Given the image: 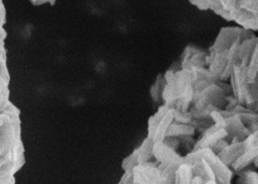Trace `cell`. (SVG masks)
<instances>
[{"label": "cell", "instance_id": "11", "mask_svg": "<svg viewBox=\"0 0 258 184\" xmlns=\"http://www.w3.org/2000/svg\"><path fill=\"white\" fill-rule=\"evenodd\" d=\"M195 133V127L191 124H183V123H176L172 122L166 132L165 136H191Z\"/></svg>", "mask_w": 258, "mask_h": 184}, {"label": "cell", "instance_id": "9", "mask_svg": "<svg viewBox=\"0 0 258 184\" xmlns=\"http://www.w3.org/2000/svg\"><path fill=\"white\" fill-rule=\"evenodd\" d=\"M245 147L243 141L240 142L236 139H232V143L224 148L217 157L227 166L232 165L244 152Z\"/></svg>", "mask_w": 258, "mask_h": 184}, {"label": "cell", "instance_id": "1", "mask_svg": "<svg viewBox=\"0 0 258 184\" xmlns=\"http://www.w3.org/2000/svg\"><path fill=\"white\" fill-rule=\"evenodd\" d=\"M176 168L164 166L158 162L138 164L132 171L133 184H174Z\"/></svg>", "mask_w": 258, "mask_h": 184}, {"label": "cell", "instance_id": "15", "mask_svg": "<svg viewBox=\"0 0 258 184\" xmlns=\"http://www.w3.org/2000/svg\"><path fill=\"white\" fill-rule=\"evenodd\" d=\"M172 116H173V121L176 123L190 124L192 120V117L188 111H180V110L172 109Z\"/></svg>", "mask_w": 258, "mask_h": 184}, {"label": "cell", "instance_id": "19", "mask_svg": "<svg viewBox=\"0 0 258 184\" xmlns=\"http://www.w3.org/2000/svg\"><path fill=\"white\" fill-rule=\"evenodd\" d=\"M118 184H133L132 183V175H128V174L124 173L123 177L121 178V180Z\"/></svg>", "mask_w": 258, "mask_h": 184}, {"label": "cell", "instance_id": "21", "mask_svg": "<svg viewBox=\"0 0 258 184\" xmlns=\"http://www.w3.org/2000/svg\"><path fill=\"white\" fill-rule=\"evenodd\" d=\"M5 31H4V29L2 28V26L0 25V37H5Z\"/></svg>", "mask_w": 258, "mask_h": 184}, {"label": "cell", "instance_id": "18", "mask_svg": "<svg viewBox=\"0 0 258 184\" xmlns=\"http://www.w3.org/2000/svg\"><path fill=\"white\" fill-rule=\"evenodd\" d=\"M191 4L196 5L199 9L202 10H206V9H210V1L209 0H202V1H190Z\"/></svg>", "mask_w": 258, "mask_h": 184}, {"label": "cell", "instance_id": "7", "mask_svg": "<svg viewBox=\"0 0 258 184\" xmlns=\"http://www.w3.org/2000/svg\"><path fill=\"white\" fill-rule=\"evenodd\" d=\"M152 154L156 162L164 166L177 169L178 166L183 164V157L179 156L176 151H173L172 149L167 147L163 142L154 143Z\"/></svg>", "mask_w": 258, "mask_h": 184}, {"label": "cell", "instance_id": "17", "mask_svg": "<svg viewBox=\"0 0 258 184\" xmlns=\"http://www.w3.org/2000/svg\"><path fill=\"white\" fill-rule=\"evenodd\" d=\"M257 4L258 2L257 1H249V0H243V1H239V5L242 9L254 14V15H257L258 13V9H257Z\"/></svg>", "mask_w": 258, "mask_h": 184}, {"label": "cell", "instance_id": "10", "mask_svg": "<svg viewBox=\"0 0 258 184\" xmlns=\"http://www.w3.org/2000/svg\"><path fill=\"white\" fill-rule=\"evenodd\" d=\"M257 37L254 35L248 39L242 40L238 47L237 51V56L240 62V65L242 66H247L249 63V60L255 51L257 49Z\"/></svg>", "mask_w": 258, "mask_h": 184}, {"label": "cell", "instance_id": "22", "mask_svg": "<svg viewBox=\"0 0 258 184\" xmlns=\"http://www.w3.org/2000/svg\"><path fill=\"white\" fill-rule=\"evenodd\" d=\"M33 4H42V3H45L46 1H31Z\"/></svg>", "mask_w": 258, "mask_h": 184}, {"label": "cell", "instance_id": "23", "mask_svg": "<svg viewBox=\"0 0 258 184\" xmlns=\"http://www.w3.org/2000/svg\"><path fill=\"white\" fill-rule=\"evenodd\" d=\"M205 184H216L215 181H208V182H205Z\"/></svg>", "mask_w": 258, "mask_h": 184}, {"label": "cell", "instance_id": "4", "mask_svg": "<svg viewBox=\"0 0 258 184\" xmlns=\"http://www.w3.org/2000/svg\"><path fill=\"white\" fill-rule=\"evenodd\" d=\"M254 36L250 30L243 29L237 26H228L221 28L214 44L209 49L210 53H219L228 51L231 45L237 40H245Z\"/></svg>", "mask_w": 258, "mask_h": 184}, {"label": "cell", "instance_id": "13", "mask_svg": "<svg viewBox=\"0 0 258 184\" xmlns=\"http://www.w3.org/2000/svg\"><path fill=\"white\" fill-rule=\"evenodd\" d=\"M138 165V159H137V153L136 150H134L128 157H126L122 162V168L125 172V174L132 175V171L135 166Z\"/></svg>", "mask_w": 258, "mask_h": 184}, {"label": "cell", "instance_id": "16", "mask_svg": "<svg viewBox=\"0 0 258 184\" xmlns=\"http://www.w3.org/2000/svg\"><path fill=\"white\" fill-rule=\"evenodd\" d=\"M237 184H258L257 173L254 171L244 172L237 181Z\"/></svg>", "mask_w": 258, "mask_h": 184}, {"label": "cell", "instance_id": "2", "mask_svg": "<svg viewBox=\"0 0 258 184\" xmlns=\"http://www.w3.org/2000/svg\"><path fill=\"white\" fill-rule=\"evenodd\" d=\"M173 89L175 95L174 109L188 111L194 98V83L189 69L174 71Z\"/></svg>", "mask_w": 258, "mask_h": 184}, {"label": "cell", "instance_id": "6", "mask_svg": "<svg viewBox=\"0 0 258 184\" xmlns=\"http://www.w3.org/2000/svg\"><path fill=\"white\" fill-rule=\"evenodd\" d=\"M257 131L251 132L244 141L245 150L243 154L231 165L234 171L240 172L245 169L249 164H251L256 158L258 154V140H257Z\"/></svg>", "mask_w": 258, "mask_h": 184}, {"label": "cell", "instance_id": "14", "mask_svg": "<svg viewBox=\"0 0 258 184\" xmlns=\"http://www.w3.org/2000/svg\"><path fill=\"white\" fill-rule=\"evenodd\" d=\"M164 83H165V80H164V77L159 75L156 82L152 85L151 89H150V94H151V97L154 101H159L161 99V93H162V90H163V86H164Z\"/></svg>", "mask_w": 258, "mask_h": 184}, {"label": "cell", "instance_id": "8", "mask_svg": "<svg viewBox=\"0 0 258 184\" xmlns=\"http://www.w3.org/2000/svg\"><path fill=\"white\" fill-rule=\"evenodd\" d=\"M229 136L225 129L217 126L216 124L211 125L209 128L204 130L202 137L195 144L194 150H201V149H211L218 141Z\"/></svg>", "mask_w": 258, "mask_h": 184}, {"label": "cell", "instance_id": "20", "mask_svg": "<svg viewBox=\"0 0 258 184\" xmlns=\"http://www.w3.org/2000/svg\"><path fill=\"white\" fill-rule=\"evenodd\" d=\"M190 184H205V181L202 178H200V177L194 176L192 179H191V183Z\"/></svg>", "mask_w": 258, "mask_h": 184}, {"label": "cell", "instance_id": "5", "mask_svg": "<svg viewBox=\"0 0 258 184\" xmlns=\"http://www.w3.org/2000/svg\"><path fill=\"white\" fill-rule=\"evenodd\" d=\"M203 158L211 167L216 184H231L233 172L210 149H203Z\"/></svg>", "mask_w": 258, "mask_h": 184}, {"label": "cell", "instance_id": "12", "mask_svg": "<svg viewBox=\"0 0 258 184\" xmlns=\"http://www.w3.org/2000/svg\"><path fill=\"white\" fill-rule=\"evenodd\" d=\"M153 145H154V142L151 139L146 137L142 142V145L139 148L135 149L136 153H137L138 164L149 162L153 158V154H152Z\"/></svg>", "mask_w": 258, "mask_h": 184}, {"label": "cell", "instance_id": "3", "mask_svg": "<svg viewBox=\"0 0 258 184\" xmlns=\"http://www.w3.org/2000/svg\"><path fill=\"white\" fill-rule=\"evenodd\" d=\"M172 122V109L162 104L158 107L157 111L149 117L147 137L151 139L154 143L161 142L165 137V132Z\"/></svg>", "mask_w": 258, "mask_h": 184}]
</instances>
